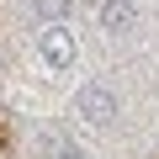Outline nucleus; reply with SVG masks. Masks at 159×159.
I'll return each instance as SVG.
<instances>
[{"label": "nucleus", "mask_w": 159, "mask_h": 159, "mask_svg": "<svg viewBox=\"0 0 159 159\" xmlns=\"http://www.w3.org/2000/svg\"><path fill=\"white\" fill-rule=\"evenodd\" d=\"M37 58H43V64H48L53 74L74 69V58H80L74 27H69V21H43V32H37Z\"/></svg>", "instance_id": "1"}, {"label": "nucleus", "mask_w": 159, "mask_h": 159, "mask_svg": "<svg viewBox=\"0 0 159 159\" xmlns=\"http://www.w3.org/2000/svg\"><path fill=\"white\" fill-rule=\"evenodd\" d=\"M74 117L85 122V127H106V122L117 117V96H111L106 85H80V90H74Z\"/></svg>", "instance_id": "2"}, {"label": "nucleus", "mask_w": 159, "mask_h": 159, "mask_svg": "<svg viewBox=\"0 0 159 159\" xmlns=\"http://www.w3.org/2000/svg\"><path fill=\"white\" fill-rule=\"evenodd\" d=\"M96 27L111 32V37H127L138 27V6H133V0H101V6H96Z\"/></svg>", "instance_id": "3"}, {"label": "nucleus", "mask_w": 159, "mask_h": 159, "mask_svg": "<svg viewBox=\"0 0 159 159\" xmlns=\"http://www.w3.org/2000/svg\"><path fill=\"white\" fill-rule=\"evenodd\" d=\"M69 11H74V0H32L37 21H69Z\"/></svg>", "instance_id": "4"}, {"label": "nucleus", "mask_w": 159, "mask_h": 159, "mask_svg": "<svg viewBox=\"0 0 159 159\" xmlns=\"http://www.w3.org/2000/svg\"><path fill=\"white\" fill-rule=\"evenodd\" d=\"M58 159H90V154H80V148H58Z\"/></svg>", "instance_id": "5"}]
</instances>
